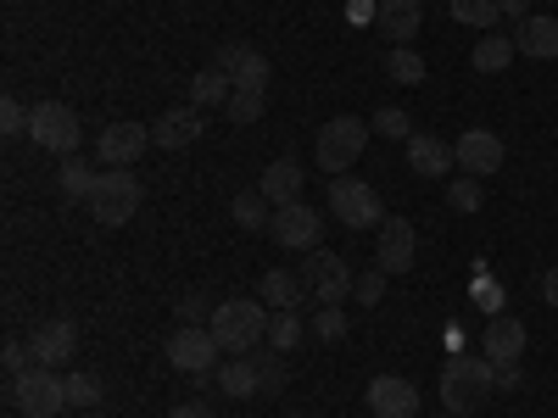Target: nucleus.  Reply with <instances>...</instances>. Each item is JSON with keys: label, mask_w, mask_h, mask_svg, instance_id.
<instances>
[{"label": "nucleus", "mask_w": 558, "mask_h": 418, "mask_svg": "<svg viewBox=\"0 0 558 418\" xmlns=\"http://www.w3.org/2000/svg\"><path fill=\"white\" fill-rule=\"evenodd\" d=\"M492 391H497V368H492L486 357H470V352H452V357H447L436 396H441V407H447L452 418H470V413H481Z\"/></svg>", "instance_id": "obj_1"}, {"label": "nucleus", "mask_w": 558, "mask_h": 418, "mask_svg": "<svg viewBox=\"0 0 558 418\" xmlns=\"http://www.w3.org/2000/svg\"><path fill=\"white\" fill-rule=\"evenodd\" d=\"M268 302H252V296H229L213 307V341L235 357H252V346H268Z\"/></svg>", "instance_id": "obj_2"}, {"label": "nucleus", "mask_w": 558, "mask_h": 418, "mask_svg": "<svg viewBox=\"0 0 558 418\" xmlns=\"http://www.w3.org/2000/svg\"><path fill=\"white\" fill-rule=\"evenodd\" d=\"M368 118H352V112H341V118H330L318 128V146H313V157H318V168L330 173V179H341L357 157H363V146H368Z\"/></svg>", "instance_id": "obj_3"}, {"label": "nucleus", "mask_w": 558, "mask_h": 418, "mask_svg": "<svg viewBox=\"0 0 558 418\" xmlns=\"http://www.w3.org/2000/svg\"><path fill=\"white\" fill-rule=\"evenodd\" d=\"M84 207L101 229H123L140 212V179L129 168H101V179H96V190H89Z\"/></svg>", "instance_id": "obj_4"}, {"label": "nucleus", "mask_w": 558, "mask_h": 418, "mask_svg": "<svg viewBox=\"0 0 558 418\" xmlns=\"http://www.w3.org/2000/svg\"><path fill=\"white\" fill-rule=\"evenodd\" d=\"M12 407L23 418H62L68 407V374H57V368H28V374L12 380Z\"/></svg>", "instance_id": "obj_5"}, {"label": "nucleus", "mask_w": 558, "mask_h": 418, "mask_svg": "<svg viewBox=\"0 0 558 418\" xmlns=\"http://www.w3.org/2000/svg\"><path fill=\"white\" fill-rule=\"evenodd\" d=\"M330 212H336L347 229H380V223H386L380 190H375V184H363V179H352V173L330 179Z\"/></svg>", "instance_id": "obj_6"}, {"label": "nucleus", "mask_w": 558, "mask_h": 418, "mask_svg": "<svg viewBox=\"0 0 558 418\" xmlns=\"http://www.w3.org/2000/svg\"><path fill=\"white\" fill-rule=\"evenodd\" d=\"M302 285H307V296H313L318 307H341V302L352 296V285H357V273H352V262L336 257V251H313V257L302 262Z\"/></svg>", "instance_id": "obj_7"}, {"label": "nucleus", "mask_w": 558, "mask_h": 418, "mask_svg": "<svg viewBox=\"0 0 558 418\" xmlns=\"http://www.w3.org/2000/svg\"><path fill=\"white\" fill-rule=\"evenodd\" d=\"M28 134H34V146H39V151H51V157H73V151H78L84 123H78V112H73L68 101H39V107H34Z\"/></svg>", "instance_id": "obj_8"}, {"label": "nucleus", "mask_w": 558, "mask_h": 418, "mask_svg": "<svg viewBox=\"0 0 558 418\" xmlns=\"http://www.w3.org/2000/svg\"><path fill=\"white\" fill-rule=\"evenodd\" d=\"M218 341L207 323H179V330L168 335V368H179V374H191V380H207L213 374V362H218Z\"/></svg>", "instance_id": "obj_9"}, {"label": "nucleus", "mask_w": 558, "mask_h": 418, "mask_svg": "<svg viewBox=\"0 0 558 418\" xmlns=\"http://www.w3.org/2000/svg\"><path fill=\"white\" fill-rule=\"evenodd\" d=\"M268 235L286 246V251H318L324 241V212H313L307 201H291V207H274L268 218Z\"/></svg>", "instance_id": "obj_10"}, {"label": "nucleus", "mask_w": 558, "mask_h": 418, "mask_svg": "<svg viewBox=\"0 0 558 418\" xmlns=\"http://www.w3.org/2000/svg\"><path fill=\"white\" fill-rule=\"evenodd\" d=\"M146 146H151V123H134V118L107 123L101 139H96V151H101L107 168H134L140 157H146Z\"/></svg>", "instance_id": "obj_11"}, {"label": "nucleus", "mask_w": 558, "mask_h": 418, "mask_svg": "<svg viewBox=\"0 0 558 418\" xmlns=\"http://www.w3.org/2000/svg\"><path fill=\"white\" fill-rule=\"evenodd\" d=\"M213 67L235 78V89H263V96H268V57L257 51V45H246V39H229V45H218Z\"/></svg>", "instance_id": "obj_12"}, {"label": "nucleus", "mask_w": 558, "mask_h": 418, "mask_svg": "<svg viewBox=\"0 0 558 418\" xmlns=\"http://www.w3.org/2000/svg\"><path fill=\"white\" fill-rule=\"evenodd\" d=\"M452 157H458V168L470 173V179H492L508 151H502V139H497L492 128H463V134L452 139Z\"/></svg>", "instance_id": "obj_13"}, {"label": "nucleus", "mask_w": 558, "mask_h": 418, "mask_svg": "<svg viewBox=\"0 0 558 418\" xmlns=\"http://www.w3.org/2000/svg\"><path fill=\"white\" fill-rule=\"evenodd\" d=\"M413 257H418V229H413L408 218H386V223H380V251H375L380 273L397 279V273L413 268Z\"/></svg>", "instance_id": "obj_14"}, {"label": "nucleus", "mask_w": 558, "mask_h": 418, "mask_svg": "<svg viewBox=\"0 0 558 418\" xmlns=\"http://www.w3.org/2000/svg\"><path fill=\"white\" fill-rule=\"evenodd\" d=\"M368 413L375 418H418V385L402 374H375L368 380Z\"/></svg>", "instance_id": "obj_15"}, {"label": "nucleus", "mask_w": 558, "mask_h": 418, "mask_svg": "<svg viewBox=\"0 0 558 418\" xmlns=\"http://www.w3.org/2000/svg\"><path fill=\"white\" fill-rule=\"evenodd\" d=\"M202 107H191V101H184V107H168L157 123H151V146H162V151H191L196 146V139H202Z\"/></svg>", "instance_id": "obj_16"}, {"label": "nucleus", "mask_w": 558, "mask_h": 418, "mask_svg": "<svg viewBox=\"0 0 558 418\" xmlns=\"http://www.w3.org/2000/svg\"><path fill=\"white\" fill-rule=\"evenodd\" d=\"M28 346H34V362H39V368H62V362H73V352H78V323H73V318H45Z\"/></svg>", "instance_id": "obj_17"}, {"label": "nucleus", "mask_w": 558, "mask_h": 418, "mask_svg": "<svg viewBox=\"0 0 558 418\" xmlns=\"http://www.w3.org/2000/svg\"><path fill=\"white\" fill-rule=\"evenodd\" d=\"M525 346H531V330L520 318H508V312H497L492 323H486V335H481V357L497 368V362H520L525 357Z\"/></svg>", "instance_id": "obj_18"}, {"label": "nucleus", "mask_w": 558, "mask_h": 418, "mask_svg": "<svg viewBox=\"0 0 558 418\" xmlns=\"http://www.w3.org/2000/svg\"><path fill=\"white\" fill-rule=\"evenodd\" d=\"M408 168L418 179H441V173L458 168V157H452L447 139H436V134H408Z\"/></svg>", "instance_id": "obj_19"}, {"label": "nucleus", "mask_w": 558, "mask_h": 418, "mask_svg": "<svg viewBox=\"0 0 558 418\" xmlns=\"http://www.w3.org/2000/svg\"><path fill=\"white\" fill-rule=\"evenodd\" d=\"M257 190L268 196V207H291V201H302V162H296V157L268 162L263 179H257Z\"/></svg>", "instance_id": "obj_20"}, {"label": "nucleus", "mask_w": 558, "mask_h": 418, "mask_svg": "<svg viewBox=\"0 0 558 418\" xmlns=\"http://www.w3.org/2000/svg\"><path fill=\"white\" fill-rule=\"evenodd\" d=\"M514 45L525 62H558V17H525L514 28Z\"/></svg>", "instance_id": "obj_21"}, {"label": "nucleus", "mask_w": 558, "mask_h": 418, "mask_svg": "<svg viewBox=\"0 0 558 418\" xmlns=\"http://www.w3.org/2000/svg\"><path fill=\"white\" fill-rule=\"evenodd\" d=\"M375 17H380V34L391 45H413L418 23H425V7H418V0H380Z\"/></svg>", "instance_id": "obj_22"}, {"label": "nucleus", "mask_w": 558, "mask_h": 418, "mask_svg": "<svg viewBox=\"0 0 558 418\" xmlns=\"http://www.w3.org/2000/svg\"><path fill=\"white\" fill-rule=\"evenodd\" d=\"M302 296H307V285H302V273H291V268H268L263 285H257V302H268L274 312H291Z\"/></svg>", "instance_id": "obj_23"}, {"label": "nucleus", "mask_w": 558, "mask_h": 418, "mask_svg": "<svg viewBox=\"0 0 558 418\" xmlns=\"http://www.w3.org/2000/svg\"><path fill=\"white\" fill-rule=\"evenodd\" d=\"M218 391H223L229 402L263 396V385H257V362H252V357H229V362L218 368Z\"/></svg>", "instance_id": "obj_24"}, {"label": "nucleus", "mask_w": 558, "mask_h": 418, "mask_svg": "<svg viewBox=\"0 0 558 418\" xmlns=\"http://www.w3.org/2000/svg\"><path fill=\"white\" fill-rule=\"evenodd\" d=\"M520 57V45H514V34H481L475 39V73H502L508 62H514Z\"/></svg>", "instance_id": "obj_25"}, {"label": "nucleus", "mask_w": 558, "mask_h": 418, "mask_svg": "<svg viewBox=\"0 0 558 418\" xmlns=\"http://www.w3.org/2000/svg\"><path fill=\"white\" fill-rule=\"evenodd\" d=\"M229 96H235V78L229 73H218V67H202L196 78H191V107H229Z\"/></svg>", "instance_id": "obj_26"}, {"label": "nucleus", "mask_w": 558, "mask_h": 418, "mask_svg": "<svg viewBox=\"0 0 558 418\" xmlns=\"http://www.w3.org/2000/svg\"><path fill=\"white\" fill-rule=\"evenodd\" d=\"M386 73H391V84H425V57L413 51V45H391L386 51Z\"/></svg>", "instance_id": "obj_27"}, {"label": "nucleus", "mask_w": 558, "mask_h": 418, "mask_svg": "<svg viewBox=\"0 0 558 418\" xmlns=\"http://www.w3.org/2000/svg\"><path fill=\"white\" fill-rule=\"evenodd\" d=\"M229 218H235V229H268V196L263 190H241L235 201H229Z\"/></svg>", "instance_id": "obj_28"}, {"label": "nucleus", "mask_w": 558, "mask_h": 418, "mask_svg": "<svg viewBox=\"0 0 558 418\" xmlns=\"http://www.w3.org/2000/svg\"><path fill=\"white\" fill-rule=\"evenodd\" d=\"M57 179H62V196H68V201H89V190H96L101 173L84 168L78 157H62V173H57Z\"/></svg>", "instance_id": "obj_29"}, {"label": "nucleus", "mask_w": 558, "mask_h": 418, "mask_svg": "<svg viewBox=\"0 0 558 418\" xmlns=\"http://www.w3.org/2000/svg\"><path fill=\"white\" fill-rule=\"evenodd\" d=\"M452 17L463 28H475V34H492V23L502 17V7H497V0H452Z\"/></svg>", "instance_id": "obj_30"}, {"label": "nucleus", "mask_w": 558, "mask_h": 418, "mask_svg": "<svg viewBox=\"0 0 558 418\" xmlns=\"http://www.w3.org/2000/svg\"><path fill=\"white\" fill-rule=\"evenodd\" d=\"M268 346H274V352H291V346H302V318H296V307L268 318Z\"/></svg>", "instance_id": "obj_31"}, {"label": "nucleus", "mask_w": 558, "mask_h": 418, "mask_svg": "<svg viewBox=\"0 0 558 418\" xmlns=\"http://www.w3.org/2000/svg\"><path fill=\"white\" fill-rule=\"evenodd\" d=\"M101 396H107V385H101V374H68V407H101Z\"/></svg>", "instance_id": "obj_32"}, {"label": "nucleus", "mask_w": 558, "mask_h": 418, "mask_svg": "<svg viewBox=\"0 0 558 418\" xmlns=\"http://www.w3.org/2000/svg\"><path fill=\"white\" fill-rule=\"evenodd\" d=\"M263 107H268L263 89H235L223 112H229V123H263Z\"/></svg>", "instance_id": "obj_33"}, {"label": "nucleus", "mask_w": 558, "mask_h": 418, "mask_svg": "<svg viewBox=\"0 0 558 418\" xmlns=\"http://www.w3.org/2000/svg\"><path fill=\"white\" fill-rule=\"evenodd\" d=\"M279 357H286V352H274V357H268V352H257V357H252V362H257V385H263V396H279V391H286V380H291Z\"/></svg>", "instance_id": "obj_34"}, {"label": "nucleus", "mask_w": 558, "mask_h": 418, "mask_svg": "<svg viewBox=\"0 0 558 418\" xmlns=\"http://www.w3.org/2000/svg\"><path fill=\"white\" fill-rule=\"evenodd\" d=\"M313 335H318L324 346L347 341V307H318V312H313Z\"/></svg>", "instance_id": "obj_35"}, {"label": "nucleus", "mask_w": 558, "mask_h": 418, "mask_svg": "<svg viewBox=\"0 0 558 418\" xmlns=\"http://www.w3.org/2000/svg\"><path fill=\"white\" fill-rule=\"evenodd\" d=\"M447 201H452V212H481V179H452L447 184Z\"/></svg>", "instance_id": "obj_36"}, {"label": "nucleus", "mask_w": 558, "mask_h": 418, "mask_svg": "<svg viewBox=\"0 0 558 418\" xmlns=\"http://www.w3.org/2000/svg\"><path fill=\"white\" fill-rule=\"evenodd\" d=\"M368 128L386 134V139H408V134H413V123H408V112H402V107H380L375 118H368Z\"/></svg>", "instance_id": "obj_37"}, {"label": "nucleus", "mask_w": 558, "mask_h": 418, "mask_svg": "<svg viewBox=\"0 0 558 418\" xmlns=\"http://www.w3.org/2000/svg\"><path fill=\"white\" fill-rule=\"evenodd\" d=\"M28 123H34V107H23L17 96L0 101V134H28Z\"/></svg>", "instance_id": "obj_38"}, {"label": "nucleus", "mask_w": 558, "mask_h": 418, "mask_svg": "<svg viewBox=\"0 0 558 418\" xmlns=\"http://www.w3.org/2000/svg\"><path fill=\"white\" fill-rule=\"evenodd\" d=\"M380 296H386V273H380V268L363 273L357 285H352V302H357V307H380Z\"/></svg>", "instance_id": "obj_39"}, {"label": "nucleus", "mask_w": 558, "mask_h": 418, "mask_svg": "<svg viewBox=\"0 0 558 418\" xmlns=\"http://www.w3.org/2000/svg\"><path fill=\"white\" fill-rule=\"evenodd\" d=\"M173 312H179V323H213V302L207 296H184V302H173Z\"/></svg>", "instance_id": "obj_40"}, {"label": "nucleus", "mask_w": 558, "mask_h": 418, "mask_svg": "<svg viewBox=\"0 0 558 418\" xmlns=\"http://www.w3.org/2000/svg\"><path fill=\"white\" fill-rule=\"evenodd\" d=\"M0 362H7V374L17 380V374H28V368H34V346H23V341H7V352H0Z\"/></svg>", "instance_id": "obj_41"}, {"label": "nucleus", "mask_w": 558, "mask_h": 418, "mask_svg": "<svg viewBox=\"0 0 558 418\" xmlns=\"http://www.w3.org/2000/svg\"><path fill=\"white\" fill-rule=\"evenodd\" d=\"M520 385V362H497V391H514Z\"/></svg>", "instance_id": "obj_42"}, {"label": "nucleus", "mask_w": 558, "mask_h": 418, "mask_svg": "<svg viewBox=\"0 0 558 418\" xmlns=\"http://www.w3.org/2000/svg\"><path fill=\"white\" fill-rule=\"evenodd\" d=\"M168 418H213V407H207V402H179Z\"/></svg>", "instance_id": "obj_43"}, {"label": "nucleus", "mask_w": 558, "mask_h": 418, "mask_svg": "<svg viewBox=\"0 0 558 418\" xmlns=\"http://www.w3.org/2000/svg\"><path fill=\"white\" fill-rule=\"evenodd\" d=\"M542 302L558 312V268H547V273H542Z\"/></svg>", "instance_id": "obj_44"}, {"label": "nucleus", "mask_w": 558, "mask_h": 418, "mask_svg": "<svg viewBox=\"0 0 558 418\" xmlns=\"http://www.w3.org/2000/svg\"><path fill=\"white\" fill-rule=\"evenodd\" d=\"M497 7H502V17H514V23L531 17V0H497Z\"/></svg>", "instance_id": "obj_45"}]
</instances>
